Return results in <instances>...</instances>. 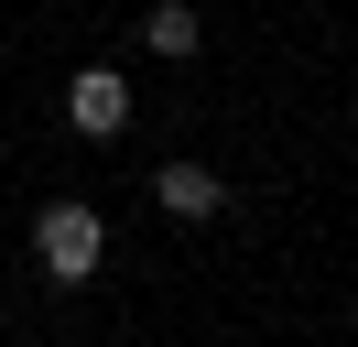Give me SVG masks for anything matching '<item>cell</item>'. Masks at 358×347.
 Here are the masks:
<instances>
[{
  "label": "cell",
  "mask_w": 358,
  "mask_h": 347,
  "mask_svg": "<svg viewBox=\"0 0 358 347\" xmlns=\"http://www.w3.org/2000/svg\"><path fill=\"white\" fill-rule=\"evenodd\" d=\"M33 260H44V282H87L98 260H109V228H98V206L55 195V206L33 217Z\"/></svg>",
  "instance_id": "1"
},
{
  "label": "cell",
  "mask_w": 358,
  "mask_h": 347,
  "mask_svg": "<svg viewBox=\"0 0 358 347\" xmlns=\"http://www.w3.org/2000/svg\"><path fill=\"white\" fill-rule=\"evenodd\" d=\"M66 120L87 130V141H109V130H131V87H120L109 65H76L66 76Z\"/></svg>",
  "instance_id": "2"
},
{
  "label": "cell",
  "mask_w": 358,
  "mask_h": 347,
  "mask_svg": "<svg viewBox=\"0 0 358 347\" xmlns=\"http://www.w3.org/2000/svg\"><path fill=\"white\" fill-rule=\"evenodd\" d=\"M152 195H163L174 217H217V206H228V185H217L206 163H163V174H152Z\"/></svg>",
  "instance_id": "3"
},
{
  "label": "cell",
  "mask_w": 358,
  "mask_h": 347,
  "mask_svg": "<svg viewBox=\"0 0 358 347\" xmlns=\"http://www.w3.org/2000/svg\"><path fill=\"white\" fill-rule=\"evenodd\" d=\"M141 33H152V55H196V0H152Z\"/></svg>",
  "instance_id": "4"
}]
</instances>
